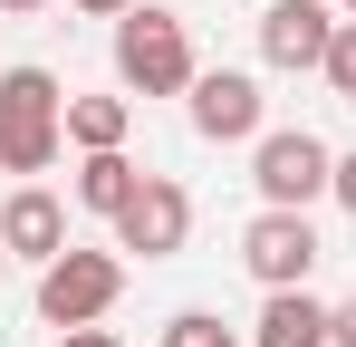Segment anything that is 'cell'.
Wrapping results in <instances>:
<instances>
[{
    "mask_svg": "<svg viewBox=\"0 0 356 347\" xmlns=\"http://www.w3.org/2000/svg\"><path fill=\"white\" fill-rule=\"evenodd\" d=\"M67 145V97L49 68H10L0 77V174H49Z\"/></svg>",
    "mask_w": 356,
    "mask_h": 347,
    "instance_id": "6da1fadb",
    "label": "cell"
},
{
    "mask_svg": "<svg viewBox=\"0 0 356 347\" xmlns=\"http://www.w3.org/2000/svg\"><path fill=\"white\" fill-rule=\"evenodd\" d=\"M116 77L135 97H193V29H183L174 10H154V0H135L116 20Z\"/></svg>",
    "mask_w": 356,
    "mask_h": 347,
    "instance_id": "7a4b0ae2",
    "label": "cell"
},
{
    "mask_svg": "<svg viewBox=\"0 0 356 347\" xmlns=\"http://www.w3.org/2000/svg\"><path fill=\"white\" fill-rule=\"evenodd\" d=\"M250 183H260L270 213H308V203L337 183V155H327L308 125H270V135L250 145Z\"/></svg>",
    "mask_w": 356,
    "mask_h": 347,
    "instance_id": "3957f363",
    "label": "cell"
},
{
    "mask_svg": "<svg viewBox=\"0 0 356 347\" xmlns=\"http://www.w3.org/2000/svg\"><path fill=\"white\" fill-rule=\"evenodd\" d=\"M116 289H125L116 251H58V261L39 270V318H49V328H97V318L116 309Z\"/></svg>",
    "mask_w": 356,
    "mask_h": 347,
    "instance_id": "277c9868",
    "label": "cell"
},
{
    "mask_svg": "<svg viewBox=\"0 0 356 347\" xmlns=\"http://www.w3.org/2000/svg\"><path fill=\"white\" fill-rule=\"evenodd\" d=\"M241 261H250V280H260V289H308V270H318V222L260 203V222L241 231Z\"/></svg>",
    "mask_w": 356,
    "mask_h": 347,
    "instance_id": "5b68a950",
    "label": "cell"
},
{
    "mask_svg": "<svg viewBox=\"0 0 356 347\" xmlns=\"http://www.w3.org/2000/svg\"><path fill=\"white\" fill-rule=\"evenodd\" d=\"M183 241H193V193H183L174 174H145V193L116 213V251H145V261H174Z\"/></svg>",
    "mask_w": 356,
    "mask_h": 347,
    "instance_id": "8992f818",
    "label": "cell"
},
{
    "mask_svg": "<svg viewBox=\"0 0 356 347\" xmlns=\"http://www.w3.org/2000/svg\"><path fill=\"white\" fill-rule=\"evenodd\" d=\"M193 135H202V145H260V135H270V125H260V77L202 68V77H193Z\"/></svg>",
    "mask_w": 356,
    "mask_h": 347,
    "instance_id": "52a82bcc",
    "label": "cell"
},
{
    "mask_svg": "<svg viewBox=\"0 0 356 347\" xmlns=\"http://www.w3.org/2000/svg\"><path fill=\"white\" fill-rule=\"evenodd\" d=\"M327 49H337L327 0H270V10H260V58H270V68L308 77V68H327Z\"/></svg>",
    "mask_w": 356,
    "mask_h": 347,
    "instance_id": "ba28073f",
    "label": "cell"
},
{
    "mask_svg": "<svg viewBox=\"0 0 356 347\" xmlns=\"http://www.w3.org/2000/svg\"><path fill=\"white\" fill-rule=\"evenodd\" d=\"M0 251H19V261H58L67 251V203L49 183H19V193L0 203Z\"/></svg>",
    "mask_w": 356,
    "mask_h": 347,
    "instance_id": "9c48e42d",
    "label": "cell"
},
{
    "mask_svg": "<svg viewBox=\"0 0 356 347\" xmlns=\"http://www.w3.org/2000/svg\"><path fill=\"white\" fill-rule=\"evenodd\" d=\"M250 347H327V309H318L308 289H270V309H260Z\"/></svg>",
    "mask_w": 356,
    "mask_h": 347,
    "instance_id": "30bf717a",
    "label": "cell"
},
{
    "mask_svg": "<svg viewBox=\"0 0 356 347\" xmlns=\"http://www.w3.org/2000/svg\"><path fill=\"white\" fill-rule=\"evenodd\" d=\"M125 135H135L125 97H67V145L77 155H125Z\"/></svg>",
    "mask_w": 356,
    "mask_h": 347,
    "instance_id": "8fae6325",
    "label": "cell"
},
{
    "mask_svg": "<svg viewBox=\"0 0 356 347\" xmlns=\"http://www.w3.org/2000/svg\"><path fill=\"white\" fill-rule=\"evenodd\" d=\"M135 193H145V164H135V155H87V164H77V203L106 213V222H116Z\"/></svg>",
    "mask_w": 356,
    "mask_h": 347,
    "instance_id": "7c38bea8",
    "label": "cell"
},
{
    "mask_svg": "<svg viewBox=\"0 0 356 347\" xmlns=\"http://www.w3.org/2000/svg\"><path fill=\"white\" fill-rule=\"evenodd\" d=\"M164 347H241V338L222 328V318H212V309H183L174 328H164Z\"/></svg>",
    "mask_w": 356,
    "mask_h": 347,
    "instance_id": "4fadbf2b",
    "label": "cell"
},
{
    "mask_svg": "<svg viewBox=\"0 0 356 347\" xmlns=\"http://www.w3.org/2000/svg\"><path fill=\"white\" fill-rule=\"evenodd\" d=\"M327 87L356 97V20H337V49H327Z\"/></svg>",
    "mask_w": 356,
    "mask_h": 347,
    "instance_id": "5bb4252c",
    "label": "cell"
},
{
    "mask_svg": "<svg viewBox=\"0 0 356 347\" xmlns=\"http://www.w3.org/2000/svg\"><path fill=\"white\" fill-rule=\"evenodd\" d=\"M327 347H356V299H347V309H327Z\"/></svg>",
    "mask_w": 356,
    "mask_h": 347,
    "instance_id": "9a60e30c",
    "label": "cell"
},
{
    "mask_svg": "<svg viewBox=\"0 0 356 347\" xmlns=\"http://www.w3.org/2000/svg\"><path fill=\"white\" fill-rule=\"evenodd\" d=\"M327 193H337V213H356V155H337V183Z\"/></svg>",
    "mask_w": 356,
    "mask_h": 347,
    "instance_id": "2e32d148",
    "label": "cell"
},
{
    "mask_svg": "<svg viewBox=\"0 0 356 347\" xmlns=\"http://www.w3.org/2000/svg\"><path fill=\"white\" fill-rule=\"evenodd\" d=\"M58 347H116L106 328H58Z\"/></svg>",
    "mask_w": 356,
    "mask_h": 347,
    "instance_id": "e0dca14e",
    "label": "cell"
},
{
    "mask_svg": "<svg viewBox=\"0 0 356 347\" xmlns=\"http://www.w3.org/2000/svg\"><path fill=\"white\" fill-rule=\"evenodd\" d=\"M77 10H87V20H125L135 0H77Z\"/></svg>",
    "mask_w": 356,
    "mask_h": 347,
    "instance_id": "ac0fdd59",
    "label": "cell"
},
{
    "mask_svg": "<svg viewBox=\"0 0 356 347\" xmlns=\"http://www.w3.org/2000/svg\"><path fill=\"white\" fill-rule=\"evenodd\" d=\"M0 10H10V20H29V10H49V0H0Z\"/></svg>",
    "mask_w": 356,
    "mask_h": 347,
    "instance_id": "d6986e66",
    "label": "cell"
},
{
    "mask_svg": "<svg viewBox=\"0 0 356 347\" xmlns=\"http://www.w3.org/2000/svg\"><path fill=\"white\" fill-rule=\"evenodd\" d=\"M0 280H10V251H0Z\"/></svg>",
    "mask_w": 356,
    "mask_h": 347,
    "instance_id": "ffe728a7",
    "label": "cell"
},
{
    "mask_svg": "<svg viewBox=\"0 0 356 347\" xmlns=\"http://www.w3.org/2000/svg\"><path fill=\"white\" fill-rule=\"evenodd\" d=\"M347 20H356V0H347Z\"/></svg>",
    "mask_w": 356,
    "mask_h": 347,
    "instance_id": "44dd1931",
    "label": "cell"
}]
</instances>
